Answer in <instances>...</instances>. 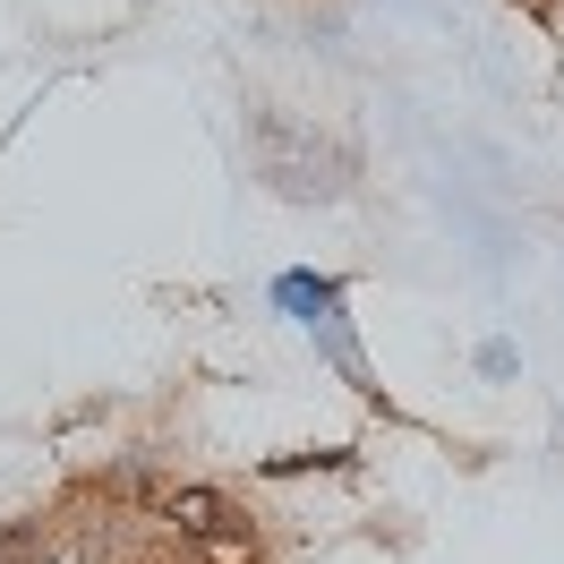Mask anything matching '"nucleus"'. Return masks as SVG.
I'll use <instances>...</instances> for the list:
<instances>
[{
    "label": "nucleus",
    "mask_w": 564,
    "mask_h": 564,
    "mask_svg": "<svg viewBox=\"0 0 564 564\" xmlns=\"http://www.w3.org/2000/svg\"><path fill=\"white\" fill-rule=\"evenodd\" d=\"M282 300H291V308H308V317H334V291H325V282H308V274L282 282Z\"/></svg>",
    "instance_id": "nucleus-2"
},
{
    "label": "nucleus",
    "mask_w": 564,
    "mask_h": 564,
    "mask_svg": "<svg viewBox=\"0 0 564 564\" xmlns=\"http://www.w3.org/2000/svg\"><path fill=\"white\" fill-rule=\"evenodd\" d=\"M0 564H43V530H0Z\"/></svg>",
    "instance_id": "nucleus-3"
},
{
    "label": "nucleus",
    "mask_w": 564,
    "mask_h": 564,
    "mask_svg": "<svg viewBox=\"0 0 564 564\" xmlns=\"http://www.w3.org/2000/svg\"><path fill=\"white\" fill-rule=\"evenodd\" d=\"M172 522H180V530H223V496H206V488L172 496Z\"/></svg>",
    "instance_id": "nucleus-1"
}]
</instances>
